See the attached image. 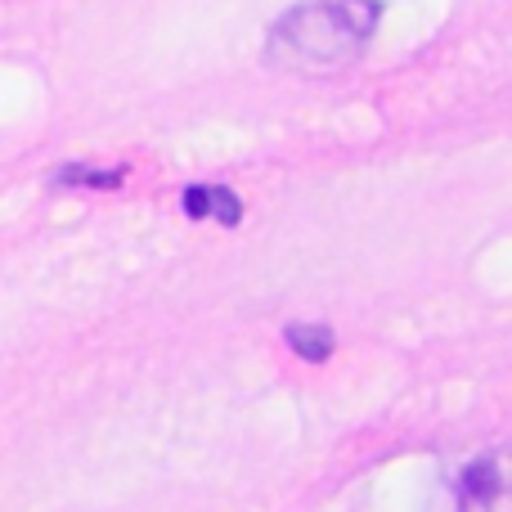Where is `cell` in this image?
Returning a JSON list of instances; mask_svg holds the SVG:
<instances>
[{"mask_svg":"<svg viewBox=\"0 0 512 512\" xmlns=\"http://www.w3.org/2000/svg\"><path fill=\"white\" fill-rule=\"evenodd\" d=\"M459 512H504V463L477 459L459 481Z\"/></svg>","mask_w":512,"mask_h":512,"instance_id":"1","label":"cell"},{"mask_svg":"<svg viewBox=\"0 0 512 512\" xmlns=\"http://www.w3.org/2000/svg\"><path fill=\"white\" fill-rule=\"evenodd\" d=\"M288 346L301 355V360H328V351H333V333L319 328V324H292Z\"/></svg>","mask_w":512,"mask_h":512,"instance_id":"2","label":"cell"},{"mask_svg":"<svg viewBox=\"0 0 512 512\" xmlns=\"http://www.w3.org/2000/svg\"><path fill=\"white\" fill-rule=\"evenodd\" d=\"M207 216H216V221L225 225H239V198L230 194V189H207Z\"/></svg>","mask_w":512,"mask_h":512,"instance_id":"4","label":"cell"},{"mask_svg":"<svg viewBox=\"0 0 512 512\" xmlns=\"http://www.w3.org/2000/svg\"><path fill=\"white\" fill-rule=\"evenodd\" d=\"M185 212L189 216H207V189H189V194H185Z\"/></svg>","mask_w":512,"mask_h":512,"instance_id":"5","label":"cell"},{"mask_svg":"<svg viewBox=\"0 0 512 512\" xmlns=\"http://www.w3.org/2000/svg\"><path fill=\"white\" fill-rule=\"evenodd\" d=\"M63 185H99V189H117L122 185V171H90V167H63L59 171Z\"/></svg>","mask_w":512,"mask_h":512,"instance_id":"3","label":"cell"}]
</instances>
